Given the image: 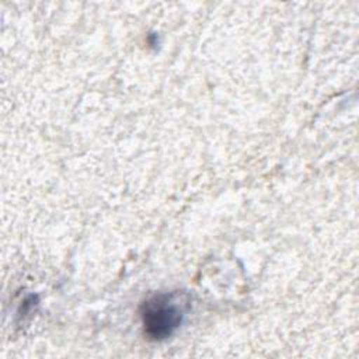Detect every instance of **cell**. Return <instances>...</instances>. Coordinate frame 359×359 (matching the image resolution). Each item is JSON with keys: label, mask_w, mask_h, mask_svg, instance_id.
<instances>
[{"label": "cell", "mask_w": 359, "mask_h": 359, "mask_svg": "<svg viewBox=\"0 0 359 359\" xmlns=\"http://www.w3.org/2000/svg\"><path fill=\"white\" fill-rule=\"evenodd\" d=\"M188 307V296L180 290L150 296L140 307L144 335L151 341L170 338L181 325Z\"/></svg>", "instance_id": "6da1fadb"}]
</instances>
